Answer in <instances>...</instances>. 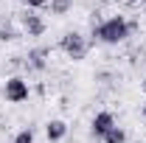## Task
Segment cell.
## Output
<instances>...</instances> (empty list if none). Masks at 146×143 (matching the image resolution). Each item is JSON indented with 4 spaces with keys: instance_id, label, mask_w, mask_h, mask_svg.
<instances>
[{
    "instance_id": "10",
    "label": "cell",
    "mask_w": 146,
    "mask_h": 143,
    "mask_svg": "<svg viewBox=\"0 0 146 143\" xmlns=\"http://www.w3.org/2000/svg\"><path fill=\"white\" fill-rule=\"evenodd\" d=\"M11 39H17V31H14L11 25L0 23V42H11Z\"/></svg>"
},
{
    "instance_id": "2",
    "label": "cell",
    "mask_w": 146,
    "mask_h": 143,
    "mask_svg": "<svg viewBox=\"0 0 146 143\" xmlns=\"http://www.w3.org/2000/svg\"><path fill=\"white\" fill-rule=\"evenodd\" d=\"M59 48H62V51H65V56H68V59H73V62H82V59L87 56V51H90L87 39L79 34V31H68V34L62 36Z\"/></svg>"
},
{
    "instance_id": "12",
    "label": "cell",
    "mask_w": 146,
    "mask_h": 143,
    "mask_svg": "<svg viewBox=\"0 0 146 143\" xmlns=\"http://www.w3.org/2000/svg\"><path fill=\"white\" fill-rule=\"evenodd\" d=\"M23 3H25L28 9H45V6H48V0H23Z\"/></svg>"
},
{
    "instance_id": "9",
    "label": "cell",
    "mask_w": 146,
    "mask_h": 143,
    "mask_svg": "<svg viewBox=\"0 0 146 143\" xmlns=\"http://www.w3.org/2000/svg\"><path fill=\"white\" fill-rule=\"evenodd\" d=\"M70 9H73V0H51V14H59V17H65Z\"/></svg>"
},
{
    "instance_id": "14",
    "label": "cell",
    "mask_w": 146,
    "mask_h": 143,
    "mask_svg": "<svg viewBox=\"0 0 146 143\" xmlns=\"http://www.w3.org/2000/svg\"><path fill=\"white\" fill-rule=\"evenodd\" d=\"M141 87H143V93H146V81H143V84H141Z\"/></svg>"
},
{
    "instance_id": "11",
    "label": "cell",
    "mask_w": 146,
    "mask_h": 143,
    "mask_svg": "<svg viewBox=\"0 0 146 143\" xmlns=\"http://www.w3.org/2000/svg\"><path fill=\"white\" fill-rule=\"evenodd\" d=\"M14 143H34V129H23V132H17Z\"/></svg>"
},
{
    "instance_id": "6",
    "label": "cell",
    "mask_w": 146,
    "mask_h": 143,
    "mask_svg": "<svg viewBox=\"0 0 146 143\" xmlns=\"http://www.w3.org/2000/svg\"><path fill=\"white\" fill-rule=\"evenodd\" d=\"M23 28L28 31V36H42L45 34V20L39 17V14L25 11V14H23Z\"/></svg>"
},
{
    "instance_id": "15",
    "label": "cell",
    "mask_w": 146,
    "mask_h": 143,
    "mask_svg": "<svg viewBox=\"0 0 146 143\" xmlns=\"http://www.w3.org/2000/svg\"><path fill=\"white\" fill-rule=\"evenodd\" d=\"M141 3H143V0H141Z\"/></svg>"
},
{
    "instance_id": "13",
    "label": "cell",
    "mask_w": 146,
    "mask_h": 143,
    "mask_svg": "<svg viewBox=\"0 0 146 143\" xmlns=\"http://www.w3.org/2000/svg\"><path fill=\"white\" fill-rule=\"evenodd\" d=\"M141 115H143V121H146V104H143V107H141Z\"/></svg>"
},
{
    "instance_id": "1",
    "label": "cell",
    "mask_w": 146,
    "mask_h": 143,
    "mask_svg": "<svg viewBox=\"0 0 146 143\" xmlns=\"http://www.w3.org/2000/svg\"><path fill=\"white\" fill-rule=\"evenodd\" d=\"M132 31V23L121 17H110L104 23H98V25H93V36L98 39V42H104V45H118V42H124Z\"/></svg>"
},
{
    "instance_id": "8",
    "label": "cell",
    "mask_w": 146,
    "mask_h": 143,
    "mask_svg": "<svg viewBox=\"0 0 146 143\" xmlns=\"http://www.w3.org/2000/svg\"><path fill=\"white\" fill-rule=\"evenodd\" d=\"M101 140H104V143H127V132H124L121 126H112Z\"/></svg>"
},
{
    "instance_id": "3",
    "label": "cell",
    "mask_w": 146,
    "mask_h": 143,
    "mask_svg": "<svg viewBox=\"0 0 146 143\" xmlns=\"http://www.w3.org/2000/svg\"><path fill=\"white\" fill-rule=\"evenodd\" d=\"M3 95H6V101H11V104H23V101L28 98V81L20 79V76H11V79L6 81V87H3Z\"/></svg>"
},
{
    "instance_id": "7",
    "label": "cell",
    "mask_w": 146,
    "mask_h": 143,
    "mask_svg": "<svg viewBox=\"0 0 146 143\" xmlns=\"http://www.w3.org/2000/svg\"><path fill=\"white\" fill-rule=\"evenodd\" d=\"M45 135H48L51 143L62 140V138L68 135V124H65V121H48V124H45Z\"/></svg>"
},
{
    "instance_id": "5",
    "label": "cell",
    "mask_w": 146,
    "mask_h": 143,
    "mask_svg": "<svg viewBox=\"0 0 146 143\" xmlns=\"http://www.w3.org/2000/svg\"><path fill=\"white\" fill-rule=\"evenodd\" d=\"M48 56H51L48 48H34V51H28V56H25V59H28V62H25L28 70H45V68H48Z\"/></svg>"
},
{
    "instance_id": "4",
    "label": "cell",
    "mask_w": 146,
    "mask_h": 143,
    "mask_svg": "<svg viewBox=\"0 0 146 143\" xmlns=\"http://www.w3.org/2000/svg\"><path fill=\"white\" fill-rule=\"evenodd\" d=\"M112 126H115V118H112V112H98V115L93 118V126H90V129H93V135L101 140V138L107 135Z\"/></svg>"
}]
</instances>
